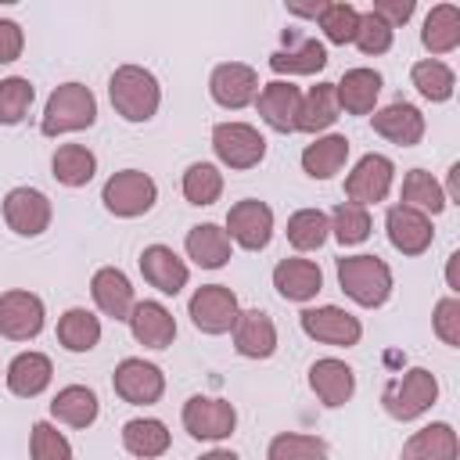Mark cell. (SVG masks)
<instances>
[{
    "instance_id": "1",
    "label": "cell",
    "mask_w": 460,
    "mask_h": 460,
    "mask_svg": "<svg viewBox=\"0 0 460 460\" xmlns=\"http://www.w3.org/2000/svg\"><path fill=\"white\" fill-rule=\"evenodd\" d=\"M108 97H111V108L126 122H147V119H155V111L162 104V86L147 68L119 65L108 79Z\"/></svg>"
},
{
    "instance_id": "44",
    "label": "cell",
    "mask_w": 460,
    "mask_h": 460,
    "mask_svg": "<svg viewBox=\"0 0 460 460\" xmlns=\"http://www.w3.org/2000/svg\"><path fill=\"white\" fill-rule=\"evenodd\" d=\"M32 97H36V90H32L29 79H22V75L0 79V122H4V126L22 122L25 111L32 108Z\"/></svg>"
},
{
    "instance_id": "31",
    "label": "cell",
    "mask_w": 460,
    "mask_h": 460,
    "mask_svg": "<svg viewBox=\"0 0 460 460\" xmlns=\"http://www.w3.org/2000/svg\"><path fill=\"white\" fill-rule=\"evenodd\" d=\"M338 93L334 83H316L309 86V93H302V108H298V129L302 133H323L338 122Z\"/></svg>"
},
{
    "instance_id": "43",
    "label": "cell",
    "mask_w": 460,
    "mask_h": 460,
    "mask_svg": "<svg viewBox=\"0 0 460 460\" xmlns=\"http://www.w3.org/2000/svg\"><path fill=\"white\" fill-rule=\"evenodd\" d=\"M316 22H320V29H323V36H327L331 43L345 47V43H352V40H356L359 11H356L352 4H345V0H334V4H327V7H323V14H320Z\"/></svg>"
},
{
    "instance_id": "9",
    "label": "cell",
    "mask_w": 460,
    "mask_h": 460,
    "mask_svg": "<svg viewBox=\"0 0 460 460\" xmlns=\"http://www.w3.org/2000/svg\"><path fill=\"white\" fill-rule=\"evenodd\" d=\"M392 180H395L392 158L370 151V155H363V158L352 165V172L345 176V198H349L352 205H363V208H367V205H377V201L388 198Z\"/></svg>"
},
{
    "instance_id": "46",
    "label": "cell",
    "mask_w": 460,
    "mask_h": 460,
    "mask_svg": "<svg viewBox=\"0 0 460 460\" xmlns=\"http://www.w3.org/2000/svg\"><path fill=\"white\" fill-rule=\"evenodd\" d=\"M392 40H395V29L392 25H385L374 11H367V14H359V29H356V47L370 58H377V54H385V50H392Z\"/></svg>"
},
{
    "instance_id": "39",
    "label": "cell",
    "mask_w": 460,
    "mask_h": 460,
    "mask_svg": "<svg viewBox=\"0 0 460 460\" xmlns=\"http://www.w3.org/2000/svg\"><path fill=\"white\" fill-rule=\"evenodd\" d=\"M410 79H413V86H417V93L420 97H428V101H449L453 97V90H456V75H453V68L446 65V61H438V58H424V61H417L413 68H410Z\"/></svg>"
},
{
    "instance_id": "14",
    "label": "cell",
    "mask_w": 460,
    "mask_h": 460,
    "mask_svg": "<svg viewBox=\"0 0 460 460\" xmlns=\"http://www.w3.org/2000/svg\"><path fill=\"white\" fill-rule=\"evenodd\" d=\"M111 388H115L119 399H126V402H133V406H151V402H158L162 392H165V374H162L155 363L129 356V359H122V363L115 367Z\"/></svg>"
},
{
    "instance_id": "40",
    "label": "cell",
    "mask_w": 460,
    "mask_h": 460,
    "mask_svg": "<svg viewBox=\"0 0 460 460\" xmlns=\"http://www.w3.org/2000/svg\"><path fill=\"white\" fill-rule=\"evenodd\" d=\"M266 460H327V442L302 431H280L270 438Z\"/></svg>"
},
{
    "instance_id": "22",
    "label": "cell",
    "mask_w": 460,
    "mask_h": 460,
    "mask_svg": "<svg viewBox=\"0 0 460 460\" xmlns=\"http://www.w3.org/2000/svg\"><path fill=\"white\" fill-rule=\"evenodd\" d=\"M273 288L288 302H309V298L320 295L323 273H320V266L313 259H298V255L295 259H280L273 266Z\"/></svg>"
},
{
    "instance_id": "24",
    "label": "cell",
    "mask_w": 460,
    "mask_h": 460,
    "mask_svg": "<svg viewBox=\"0 0 460 460\" xmlns=\"http://www.w3.org/2000/svg\"><path fill=\"white\" fill-rule=\"evenodd\" d=\"M129 331L147 349H169L176 338V320L162 302H137L129 313Z\"/></svg>"
},
{
    "instance_id": "20",
    "label": "cell",
    "mask_w": 460,
    "mask_h": 460,
    "mask_svg": "<svg viewBox=\"0 0 460 460\" xmlns=\"http://www.w3.org/2000/svg\"><path fill=\"white\" fill-rule=\"evenodd\" d=\"M234 349L248 359H270L277 352V323L262 309H241L234 323Z\"/></svg>"
},
{
    "instance_id": "2",
    "label": "cell",
    "mask_w": 460,
    "mask_h": 460,
    "mask_svg": "<svg viewBox=\"0 0 460 460\" xmlns=\"http://www.w3.org/2000/svg\"><path fill=\"white\" fill-rule=\"evenodd\" d=\"M97 122V97L83 83H61L43 108L40 133L43 137H61V133H79Z\"/></svg>"
},
{
    "instance_id": "38",
    "label": "cell",
    "mask_w": 460,
    "mask_h": 460,
    "mask_svg": "<svg viewBox=\"0 0 460 460\" xmlns=\"http://www.w3.org/2000/svg\"><path fill=\"white\" fill-rule=\"evenodd\" d=\"M58 341L68 352H90L101 341V320L90 309L75 305V309L61 313V320H58Z\"/></svg>"
},
{
    "instance_id": "16",
    "label": "cell",
    "mask_w": 460,
    "mask_h": 460,
    "mask_svg": "<svg viewBox=\"0 0 460 460\" xmlns=\"http://www.w3.org/2000/svg\"><path fill=\"white\" fill-rule=\"evenodd\" d=\"M385 230H388V241L395 252L402 255H424L435 241V230H431V219L410 205H392L388 216H385Z\"/></svg>"
},
{
    "instance_id": "42",
    "label": "cell",
    "mask_w": 460,
    "mask_h": 460,
    "mask_svg": "<svg viewBox=\"0 0 460 460\" xmlns=\"http://www.w3.org/2000/svg\"><path fill=\"white\" fill-rule=\"evenodd\" d=\"M331 234L341 241V244H363L370 237V212L363 205H352V201H341L331 216Z\"/></svg>"
},
{
    "instance_id": "49",
    "label": "cell",
    "mask_w": 460,
    "mask_h": 460,
    "mask_svg": "<svg viewBox=\"0 0 460 460\" xmlns=\"http://www.w3.org/2000/svg\"><path fill=\"white\" fill-rule=\"evenodd\" d=\"M413 7H417L413 0H374V7H370V11H374V14H377L385 25H392V29H395V25L410 22Z\"/></svg>"
},
{
    "instance_id": "47",
    "label": "cell",
    "mask_w": 460,
    "mask_h": 460,
    "mask_svg": "<svg viewBox=\"0 0 460 460\" xmlns=\"http://www.w3.org/2000/svg\"><path fill=\"white\" fill-rule=\"evenodd\" d=\"M431 327H435V334L442 338V345L460 349V298H456V295H449V298H438V302H435Z\"/></svg>"
},
{
    "instance_id": "53",
    "label": "cell",
    "mask_w": 460,
    "mask_h": 460,
    "mask_svg": "<svg viewBox=\"0 0 460 460\" xmlns=\"http://www.w3.org/2000/svg\"><path fill=\"white\" fill-rule=\"evenodd\" d=\"M201 460H241L237 453H230V449H212V453H205Z\"/></svg>"
},
{
    "instance_id": "37",
    "label": "cell",
    "mask_w": 460,
    "mask_h": 460,
    "mask_svg": "<svg viewBox=\"0 0 460 460\" xmlns=\"http://www.w3.org/2000/svg\"><path fill=\"white\" fill-rule=\"evenodd\" d=\"M288 244L295 252H316L331 237V219L320 208H298L288 216Z\"/></svg>"
},
{
    "instance_id": "13",
    "label": "cell",
    "mask_w": 460,
    "mask_h": 460,
    "mask_svg": "<svg viewBox=\"0 0 460 460\" xmlns=\"http://www.w3.org/2000/svg\"><path fill=\"white\" fill-rule=\"evenodd\" d=\"M226 237L248 252H262L273 237V208L259 198H244L226 212Z\"/></svg>"
},
{
    "instance_id": "48",
    "label": "cell",
    "mask_w": 460,
    "mask_h": 460,
    "mask_svg": "<svg viewBox=\"0 0 460 460\" xmlns=\"http://www.w3.org/2000/svg\"><path fill=\"white\" fill-rule=\"evenodd\" d=\"M22 47H25V32L18 22L11 18H0V65H11L22 58Z\"/></svg>"
},
{
    "instance_id": "32",
    "label": "cell",
    "mask_w": 460,
    "mask_h": 460,
    "mask_svg": "<svg viewBox=\"0 0 460 460\" xmlns=\"http://www.w3.org/2000/svg\"><path fill=\"white\" fill-rule=\"evenodd\" d=\"M169 442H172L169 428L162 420H155V417H133V420L122 424V446H126V453H133L140 460L162 456L169 449Z\"/></svg>"
},
{
    "instance_id": "29",
    "label": "cell",
    "mask_w": 460,
    "mask_h": 460,
    "mask_svg": "<svg viewBox=\"0 0 460 460\" xmlns=\"http://www.w3.org/2000/svg\"><path fill=\"white\" fill-rule=\"evenodd\" d=\"M345 158H349V137L327 133V137H316L313 144H305V151H302V169H305V176H313V180H331L334 172H341Z\"/></svg>"
},
{
    "instance_id": "36",
    "label": "cell",
    "mask_w": 460,
    "mask_h": 460,
    "mask_svg": "<svg viewBox=\"0 0 460 460\" xmlns=\"http://www.w3.org/2000/svg\"><path fill=\"white\" fill-rule=\"evenodd\" d=\"M323 65H327V50L316 40H302V43H295L288 50H273L270 54V68L277 75H313Z\"/></svg>"
},
{
    "instance_id": "34",
    "label": "cell",
    "mask_w": 460,
    "mask_h": 460,
    "mask_svg": "<svg viewBox=\"0 0 460 460\" xmlns=\"http://www.w3.org/2000/svg\"><path fill=\"white\" fill-rule=\"evenodd\" d=\"M50 172L65 187H86L93 180V172H97V158L83 144H61L54 151V158H50Z\"/></svg>"
},
{
    "instance_id": "12",
    "label": "cell",
    "mask_w": 460,
    "mask_h": 460,
    "mask_svg": "<svg viewBox=\"0 0 460 460\" xmlns=\"http://www.w3.org/2000/svg\"><path fill=\"white\" fill-rule=\"evenodd\" d=\"M50 198L36 187H14L4 194V223L18 234V237H40L50 226Z\"/></svg>"
},
{
    "instance_id": "5",
    "label": "cell",
    "mask_w": 460,
    "mask_h": 460,
    "mask_svg": "<svg viewBox=\"0 0 460 460\" xmlns=\"http://www.w3.org/2000/svg\"><path fill=\"white\" fill-rule=\"evenodd\" d=\"M101 201H104V208H108L111 216H119V219H137V216H144V212L155 208V201H158V183H155L147 172H140V169H119L115 176H108V183H104V190H101Z\"/></svg>"
},
{
    "instance_id": "28",
    "label": "cell",
    "mask_w": 460,
    "mask_h": 460,
    "mask_svg": "<svg viewBox=\"0 0 460 460\" xmlns=\"http://www.w3.org/2000/svg\"><path fill=\"white\" fill-rule=\"evenodd\" d=\"M420 43L428 54H449L460 47V7L456 4H435L424 18L420 29Z\"/></svg>"
},
{
    "instance_id": "41",
    "label": "cell",
    "mask_w": 460,
    "mask_h": 460,
    "mask_svg": "<svg viewBox=\"0 0 460 460\" xmlns=\"http://www.w3.org/2000/svg\"><path fill=\"white\" fill-rule=\"evenodd\" d=\"M223 194V172L212 162H194L183 172V198L190 205H216Z\"/></svg>"
},
{
    "instance_id": "3",
    "label": "cell",
    "mask_w": 460,
    "mask_h": 460,
    "mask_svg": "<svg viewBox=\"0 0 460 460\" xmlns=\"http://www.w3.org/2000/svg\"><path fill=\"white\" fill-rule=\"evenodd\" d=\"M338 284L356 305L377 309L392 295V270L377 255H341L338 259Z\"/></svg>"
},
{
    "instance_id": "7",
    "label": "cell",
    "mask_w": 460,
    "mask_h": 460,
    "mask_svg": "<svg viewBox=\"0 0 460 460\" xmlns=\"http://www.w3.org/2000/svg\"><path fill=\"white\" fill-rule=\"evenodd\" d=\"M212 151L230 169H252L266 158V137L248 122H219L212 129Z\"/></svg>"
},
{
    "instance_id": "27",
    "label": "cell",
    "mask_w": 460,
    "mask_h": 460,
    "mask_svg": "<svg viewBox=\"0 0 460 460\" xmlns=\"http://www.w3.org/2000/svg\"><path fill=\"white\" fill-rule=\"evenodd\" d=\"M50 377H54V363H50V356H43V352H18L14 359H11V367H7V388L18 395V399H32V395H40L47 385H50Z\"/></svg>"
},
{
    "instance_id": "17",
    "label": "cell",
    "mask_w": 460,
    "mask_h": 460,
    "mask_svg": "<svg viewBox=\"0 0 460 460\" xmlns=\"http://www.w3.org/2000/svg\"><path fill=\"white\" fill-rule=\"evenodd\" d=\"M255 104H259V115H262V122H266L270 129H277V133H295V129H298L302 90H298L295 83H288V79L266 83V86L259 90Z\"/></svg>"
},
{
    "instance_id": "23",
    "label": "cell",
    "mask_w": 460,
    "mask_h": 460,
    "mask_svg": "<svg viewBox=\"0 0 460 460\" xmlns=\"http://www.w3.org/2000/svg\"><path fill=\"white\" fill-rule=\"evenodd\" d=\"M90 295H93V302H97V309L104 313V316H111V320H129V313H133V284H129V277L122 273V270H115V266H101L97 273H93V280H90Z\"/></svg>"
},
{
    "instance_id": "8",
    "label": "cell",
    "mask_w": 460,
    "mask_h": 460,
    "mask_svg": "<svg viewBox=\"0 0 460 460\" xmlns=\"http://www.w3.org/2000/svg\"><path fill=\"white\" fill-rule=\"evenodd\" d=\"M183 428H187L194 438L223 442V438H230L234 428H237V410H234V402L216 399V395H190V399L183 402Z\"/></svg>"
},
{
    "instance_id": "25",
    "label": "cell",
    "mask_w": 460,
    "mask_h": 460,
    "mask_svg": "<svg viewBox=\"0 0 460 460\" xmlns=\"http://www.w3.org/2000/svg\"><path fill=\"white\" fill-rule=\"evenodd\" d=\"M334 93H338V108L341 111L370 115L374 104H377V93H381V72H374V68H349L334 83Z\"/></svg>"
},
{
    "instance_id": "45",
    "label": "cell",
    "mask_w": 460,
    "mask_h": 460,
    "mask_svg": "<svg viewBox=\"0 0 460 460\" xmlns=\"http://www.w3.org/2000/svg\"><path fill=\"white\" fill-rule=\"evenodd\" d=\"M29 453L32 460H72V442L50 420H36L29 435Z\"/></svg>"
},
{
    "instance_id": "30",
    "label": "cell",
    "mask_w": 460,
    "mask_h": 460,
    "mask_svg": "<svg viewBox=\"0 0 460 460\" xmlns=\"http://www.w3.org/2000/svg\"><path fill=\"white\" fill-rule=\"evenodd\" d=\"M187 255L201 270H219L230 259V237L219 223H198L187 230Z\"/></svg>"
},
{
    "instance_id": "19",
    "label": "cell",
    "mask_w": 460,
    "mask_h": 460,
    "mask_svg": "<svg viewBox=\"0 0 460 460\" xmlns=\"http://www.w3.org/2000/svg\"><path fill=\"white\" fill-rule=\"evenodd\" d=\"M140 273L151 288H158L162 295H180L187 288V262L169 248V244H147L140 252Z\"/></svg>"
},
{
    "instance_id": "33",
    "label": "cell",
    "mask_w": 460,
    "mask_h": 460,
    "mask_svg": "<svg viewBox=\"0 0 460 460\" xmlns=\"http://www.w3.org/2000/svg\"><path fill=\"white\" fill-rule=\"evenodd\" d=\"M97 410H101L97 392L86 388V385H68V388H61V392L54 395V402H50V413H54L61 424H68V428H90V424L97 420Z\"/></svg>"
},
{
    "instance_id": "21",
    "label": "cell",
    "mask_w": 460,
    "mask_h": 460,
    "mask_svg": "<svg viewBox=\"0 0 460 460\" xmlns=\"http://www.w3.org/2000/svg\"><path fill=\"white\" fill-rule=\"evenodd\" d=\"M309 388L316 392V399L323 406H345L356 392V374L345 359H334V356H323L309 367Z\"/></svg>"
},
{
    "instance_id": "18",
    "label": "cell",
    "mask_w": 460,
    "mask_h": 460,
    "mask_svg": "<svg viewBox=\"0 0 460 460\" xmlns=\"http://www.w3.org/2000/svg\"><path fill=\"white\" fill-rule=\"evenodd\" d=\"M370 126H374L377 137H385V140H392V144H399V147H413V144H420V137H424V115H420V108L410 104V101H392V104H385L381 111H374Z\"/></svg>"
},
{
    "instance_id": "26",
    "label": "cell",
    "mask_w": 460,
    "mask_h": 460,
    "mask_svg": "<svg viewBox=\"0 0 460 460\" xmlns=\"http://www.w3.org/2000/svg\"><path fill=\"white\" fill-rule=\"evenodd\" d=\"M456 456H460V438L446 420L413 431L402 446V460H456Z\"/></svg>"
},
{
    "instance_id": "4",
    "label": "cell",
    "mask_w": 460,
    "mask_h": 460,
    "mask_svg": "<svg viewBox=\"0 0 460 460\" xmlns=\"http://www.w3.org/2000/svg\"><path fill=\"white\" fill-rule=\"evenodd\" d=\"M435 399H438V381L428 367H410L381 395L388 417H395V420H417L420 413H428L435 406Z\"/></svg>"
},
{
    "instance_id": "51",
    "label": "cell",
    "mask_w": 460,
    "mask_h": 460,
    "mask_svg": "<svg viewBox=\"0 0 460 460\" xmlns=\"http://www.w3.org/2000/svg\"><path fill=\"white\" fill-rule=\"evenodd\" d=\"M327 7V0H316V4H288V14L295 18H320Z\"/></svg>"
},
{
    "instance_id": "35",
    "label": "cell",
    "mask_w": 460,
    "mask_h": 460,
    "mask_svg": "<svg viewBox=\"0 0 460 460\" xmlns=\"http://www.w3.org/2000/svg\"><path fill=\"white\" fill-rule=\"evenodd\" d=\"M402 201L399 205H410V208H417V212H424L428 219L431 216H438L449 201H446V190H442V183L428 172V169H410L406 176H402V194H399Z\"/></svg>"
},
{
    "instance_id": "11",
    "label": "cell",
    "mask_w": 460,
    "mask_h": 460,
    "mask_svg": "<svg viewBox=\"0 0 460 460\" xmlns=\"http://www.w3.org/2000/svg\"><path fill=\"white\" fill-rule=\"evenodd\" d=\"M43 320H47V309L40 295L22 291V288H11L0 295V334L4 338L29 341L43 331Z\"/></svg>"
},
{
    "instance_id": "6",
    "label": "cell",
    "mask_w": 460,
    "mask_h": 460,
    "mask_svg": "<svg viewBox=\"0 0 460 460\" xmlns=\"http://www.w3.org/2000/svg\"><path fill=\"white\" fill-rule=\"evenodd\" d=\"M187 313H190V320L201 334H226V331H234L241 305H237V295L226 284H201L190 295Z\"/></svg>"
},
{
    "instance_id": "50",
    "label": "cell",
    "mask_w": 460,
    "mask_h": 460,
    "mask_svg": "<svg viewBox=\"0 0 460 460\" xmlns=\"http://www.w3.org/2000/svg\"><path fill=\"white\" fill-rule=\"evenodd\" d=\"M446 284L453 295H460V252H449L446 259Z\"/></svg>"
},
{
    "instance_id": "10",
    "label": "cell",
    "mask_w": 460,
    "mask_h": 460,
    "mask_svg": "<svg viewBox=\"0 0 460 460\" xmlns=\"http://www.w3.org/2000/svg\"><path fill=\"white\" fill-rule=\"evenodd\" d=\"M298 323H302V331L313 341H323V345H334V349H352L363 338V323L349 309H341V305L302 309L298 313Z\"/></svg>"
},
{
    "instance_id": "52",
    "label": "cell",
    "mask_w": 460,
    "mask_h": 460,
    "mask_svg": "<svg viewBox=\"0 0 460 460\" xmlns=\"http://www.w3.org/2000/svg\"><path fill=\"white\" fill-rule=\"evenodd\" d=\"M446 201H460V162H453L449 165V172H446Z\"/></svg>"
},
{
    "instance_id": "15",
    "label": "cell",
    "mask_w": 460,
    "mask_h": 460,
    "mask_svg": "<svg viewBox=\"0 0 460 460\" xmlns=\"http://www.w3.org/2000/svg\"><path fill=\"white\" fill-rule=\"evenodd\" d=\"M208 90H212V101L219 108L237 111V108H248L259 97V75L244 61H223V65L212 68Z\"/></svg>"
}]
</instances>
